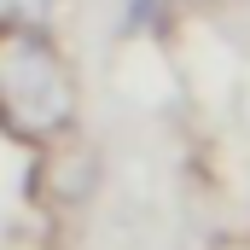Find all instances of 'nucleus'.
<instances>
[{
    "instance_id": "f03ea898",
    "label": "nucleus",
    "mask_w": 250,
    "mask_h": 250,
    "mask_svg": "<svg viewBox=\"0 0 250 250\" xmlns=\"http://www.w3.org/2000/svg\"><path fill=\"white\" fill-rule=\"evenodd\" d=\"M47 12H53V0H0V23H12V29H41Z\"/></svg>"
},
{
    "instance_id": "f257e3e1",
    "label": "nucleus",
    "mask_w": 250,
    "mask_h": 250,
    "mask_svg": "<svg viewBox=\"0 0 250 250\" xmlns=\"http://www.w3.org/2000/svg\"><path fill=\"white\" fill-rule=\"evenodd\" d=\"M0 117L29 140H59L76 117V82L35 29H12L0 47Z\"/></svg>"
}]
</instances>
